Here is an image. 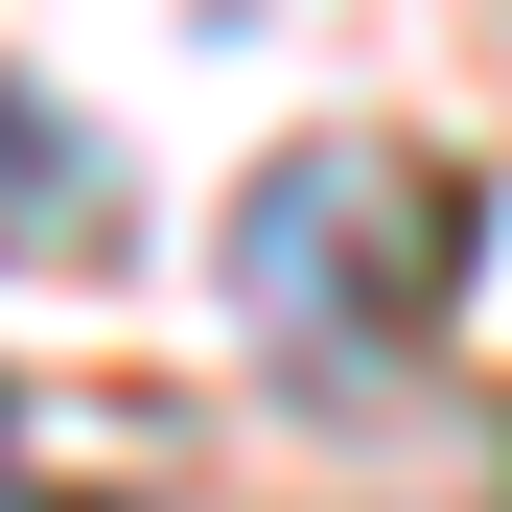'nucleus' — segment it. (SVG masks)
Instances as JSON below:
<instances>
[{
	"label": "nucleus",
	"instance_id": "1",
	"mask_svg": "<svg viewBox=\"0 0 512 512\" xmlns=\"http://www.w3.org/2000/svg\"><path fill=\"white\" fill-rule=\"evenodd\" d=\"M443 280H466V187L396 163V140H303V163L233 187V326H256L280 373H326V396L396 373Z\"/></svg>",
	"mask_w": 512,
	"mask_h": 512
},
{
	"label": "nucleus",
	"instance_id": "2",
	"mask_svg": "<svg viewBox=\"0 0 512 512\" xmlns=\"http://www.w3.org/2000/svg\"><path fill=\"white\" fill-rule=\"evenodd\" d=\"M47 233H94V140L0 70V256H47Z\"/></svg>",
	"mask_w": 512,
	"mask_h": 512
},
{
	"label": "nucleus",
	"instance_id": "3",
	"mask_svg": "<svg viewBox=\"0 0 512 512\" xmlns=\"http://www.w3.org/2000/svg\"><path fill=\"white\" fill-rule=\"evenodd\" d=\"M0 443H24V396H0ZM0 512H24V489H0Z\"/></svg>",
	"mask_w": 512,
	"mask_h": 512
}]
</instances>
